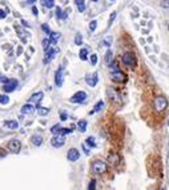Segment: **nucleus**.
<instances>
[{
	"label": "nucleus",
	"instance_id": "nucleus-38",
	"mask_svg": "<svg viewBox=\"0 0 169 190\" xmlns=\"http://www.w3.org/2000/svg\"><path fill=\"white\" fill-rule=\"evenodd\" d=\"M94 185H96V181H94V179H92V181H91V184L88 185V189H89V190H93V189H94Z\"/></svg>",
	"mask_w": 169,
	"mask_h": 190
},
{
	"label": "nucleus",
	"instance_id": "nucleus-8",
	"mask_svg": "<svg viewBox=\"0 0 169 190\" xmlns=\"http://www.w3.org/2000/svg\"><path fill=\"white\" fill-rule=\"evenodd\" d=\"M85 99H87V94L84 93V91H79V93H76L69 100L72 102V103H81V102H84Z\"/></svg>",
	"mask_w": 169,
	"mask_h": 190
},
{
	"label": "nucleus",
	"instance_id": "nucleus-4",
	"mask_svg": "<svg viewBox=\"0 0 169 190\" xmlns=\"http://www.w3.org/2000/svg\"><path fill=\"white\" fill-rule=\"evenodd\" d=\"M64 143H65V135L61 134H55V137L51 139V145L53 147H63Z\"/></svg>",
	"mask_w": 169,
	"mask_h": 190
},
{
	"label": "nucleus",
	"instance_id": "nucleus-14",
	"mask_svg": "<svg viewBox=\"0 0 169 190\" xmlns=\"http://www.w3.org/2000/svg\"><path fill=\"white\" fill-rule=\"evenodd\" d=\"M4 126L7 128H11V130H16L19 127V123L16 121H5L4 122Z\"/></svg>",
	"mask_w": 169,
	"mask_h": 190
},
{
	"label": "nucleus",
	"instance_id": "nucleus-11",
	"mask_svg": "<svg viewBox=\"0 0 169 190\" xmlns=\"http://www.w3.org/2000/svg\"><path fill=\"white\" fill-rule=\"evenodd\" d=\"M112 79L114 82H125L127 76L120 70H117V71H112Z\"/></svg>",
	"mask_w": 169,
	"mask_h": 190
},
{
	"label": "nucleus",
	"instance_id": "nucleus-13",
	"mask_svg": "<svg viewBox=\"0 0 169 190\" xmlns=\"http://www.w3.org/2000/svg\"><path fill=\"white\" fill-rule=\"evenodd\" d=\"M43 97H44V94L41 93V91H39V93H36V94H33L31 98H29V100L32 102V103H39L40 100L43 99Z\"/></svg>",
	"mask_w": 169,
	"mask_h": 190
},
{
	"label": "nucleus",
	"instance_id": "nucleus-3",
	"mask_svg": "<svg viewBox=\"0 0 169 190\" xmlns=\"http://www.w3.org/2000/svg\"><path fill=\"white\" fill-rule=\"evenodd\" d=\"M121 60H123V63L125 64L128 67H133L134 64H136V58L132 52H125L121 58Z\"/></svg>",
	"mask_w": 169,
	"mask_h": 190
},
{
	"label": "nucleus",
	"instance_id": "nucleus-35",
	"mask_svg": "<svg viewBox=\"0 0 169 190\" xmlns=\"http://www.w3.org/2000/svg\"><path fill=\"white\" fill-rule=\"evenodd\" d=\"M41 30H43V31L45 32V33H49V32H51V30H49L48 24H43V26H41Z\"/></svg>",
	"mask_w": 169,
	"mask_h": 190
},
{
	"label": "nucleus",
	"instance_id": "nucleus-31",
	"mask_svg": "<svg viewBox=\"0 0 169 190\" xmlns=\"http://www.w3.org/2000/svg\"><path fill=\"white\" fill-rule=\"evenodd\" d=\"M87 143L91 147H94V146H96V143H94V138H93V137H89V138H88V139H87Z\"/></svg>",
	"mask_w": 169,
	"mask_h": 190
},
{
	"label": "nucleus",
	"instance_id": "nucleus-5",
	"mask_svg": "<svg viewBox=\"0 0 169 190\" xmlns=\"http://www.w3.org/2000/svg\"><path fill=\"white\" fill-rule=\"evenodd\" d=\"M167 107V99L164 97H157L154 99V110L156 111H164Z\"/></svg>",
	"mask_w": 169,
	"mask_h": 190
},
{
	"label": "nucleus",
	"instance_id": "nucleus-2",
	"mask_svg": "<svg viewBox=\"0 0 169 190\" xmlns=\"http://www.w3.org/2000/svg\"><path fill=\"white\" fill-rule=\"evenodd\" d=\"M57 51H59V50L55 48V47H48V48H45V55H44L43 63H44V64H48L51 60H52L53 58L56 56Z\"/></svg>",
	"mask_w": 169,
	"mask_h": 190
},
{
	"label": "nucleus",
	"instance_id": "nucleus-6",
	"mask_svg": "<svg viewBox=\"0 0 169 190\" xmlns=\"http://www.w3.org/2000/svg\"><path fill=\"white\" fill-rule=\"evenodd\" d=\"M18 87V80L16 79H7L4 82V91L5 93H12V91H15V89Z\"/></svg>",
	"mask_w": 169,
	"mask_h": 190
},
{
	"label": "nucleus",
	"instance_id": "nucleus-34",
	"mask_svg": "<svg viewBox=\"0 0 169 190\" xmlns=\"http://www.w3.org/2000/svg\"><path fill=\"white\" fill-rule=\"evenodd\" d=\"M91 63H92L93 66L97 63V55H96V54H93V55L91 56Z\"/></svg>",
	"mask_w": 169,
	"mask_h": 190
},
{
	"label": "nucleus",
	"instance_id": "nucleus-42",
	"mask_svg": "<svg viewBox=\"0 0 169 190\" xmlns=\"http://www.w3.org/2000/svg\"><path fill=\"white\" fill-rule=\"evenodd\" d=\"M4 18H5V11L0 9V19H4Z\"/></svg>",
	"mask_w": 169,
	"mask_h": 190
},
{
	"label": "nucleus",
	"instance_id": "nucleus-30",
	"mask_svg": "<svg viewBox=\"0 0 169 190\" xmlns=\"http://www.w3.org/2000/svg\"><path fill=\"white\" fill-rule=\"evenodd\" d=\"M60 127H61L60 125H55V126L51 128V133H52V134H57V133H59V130H60Z\"/></svg>",
	"mask_w": 169,
	"mask_h": 190
},
{
	"label": "nucleus",
	"instance_id": "nucleus-32",
	"mask_svg": "<svg viewBox=\"0 0 169 190\" xmlns=\"http://www.w3.org/2000/svg\"><path fill=\"white\" fill-rule=\"evenodd\" d=\"M96 27H97V22H96V20H93V22L89 23V30H91V31H94V30H96Z\"/></svg>",
	"mask_w": 169,
	"mask_h": 190
},
{
	"label": "nucleus",
	"instance_id": "nucleus-37",
	"mask_svg": "<svg viewBox=\"0 0 169 190\" xmlns=\"http://www.w3.org/2000/svg\"><path fill=\"white\" fill-rule=\"evenodd\" d=\"M4 157H7V151L3 147H0V158H4Z\"/></svg>",
	"mask_w": 169,
	"mask_h": 190
},
{
	"label": "nucleus",
	"instance_id": "nucleus-22",
	"mask_svg": "<svg viewBox=\"0 0 169 190\" xmlns=\"http://www.w3.org/2000/svg\"><path fill=\"white\" fill-rule=\"evenodd\" d=\"M103 106H104V102L103 100H100V102H97L96 104H94V107H93V110L91 111L89 114H93V113H96V111H100L101 108H103Z\"/></svg>",
	"mask_w": 169,
	"mask_h": 190
},
{
	"label": "nucleus",
	"instance_id": "nucleus-1",
	"mask_svg": "<svg viewBox=\"0 0 169 190\" xmlns=\"http://www.w3.org/2000/svg\"><path fill=\"white\" fill-rule=\"evenodd\" d=\"M108 169V165L104 161H94L92 164V171L94 174H103Z\"/></svg>",
	"mask_w": 169,
	"mask_h": 190
},
{
	"label": "nucleus",
	"instance_id": "nucleus-15",
	"mask_svg": "<svg viewBox=\"0 0 169 190\" xmlns=\"http://www.w3.org/2000/svg\"><path fill=\"white\" fill-rule=\"evenodd\" d=\"M35 111V107L32 106V104H24V106L22 107V113L23 114H31Z\"/></svg>",
	"mask_w": 169,
	"mask_h": 190
},
{
	"label": "nucleus",
	"instance_id": "nucleus-40",
	"mask_svg": "<svg viewBox=\"0 0 169 190\" xmlns=\"http://www.w3.org/2000/svg\"><path fill=\"white\" fill-rule=\"evenodd\" d=\"M60 15H61V9L57 7V8H56V16H57V19H60Z\"/></svg>",
	"mask_w": 169,
	"mask_h": 190
},
{
	"label": "nucleus",
	"instance_id": "nucleus-33",
	"mask_svg": "<svg viewBox=\"0 0 169 190\" xmlns=\"http://www.w3.org/2000/svg\"><path fill=\"white\" fill-rule=\"evenodd\" d=\"M109 67L112 69V71H117V70H119V67H117V63H116V62L109 63Z\"/></svg>",
	"mask_w": 169,
	"mask_h": 190
},
{
	"label": "nucleus",
	"instance_id": "nucleus-28",
	"mask_svg": "<svg viewBox=\"0 0 169 190\" xmlns=\"http://www.w3.org/2000/svg\"><path fill=\"white\" fill-rule=\"evenodd\" d=\"M75 44H77V46L83 44V38H81V35H80V33H77V35H76V38H75Z\"/></svg>",
	"mask_w": 169,
	"mask_h": 190
},
{
	"label": "nucleus",
	"instance_id": "nucleus-45",
	"mask_svg": "<svg viewBox=\"0 0 169 190\" xmlns=\"http://www.w3.org/2000/svg\"><path fill=\"white\" fill-rule=\"evenodd\" d=\"M111 42H112V39H111V38H107V39H105V44H107V46H109Z\"/></svg>",
	"mask_w": 169,
	"mask_h": 190
},
{
	"label": "nucleus",
	"instance_id": "nucleus-43",
	"mask_svg": "<svg viewBox=\"0 0 169 190\" xmlns=\"http://www.w3.org/2000/svg\"><path fill=\"white\" fill-rule=\"evenodd\" d=\"M67 118H68V117H67V114H61V115H60V119H61V121H65L67 119Z\"/></svg>",
	"mask_w": 169,
	"mask_h": 190
},
{
	"label": "nucleus",
	"instance_id": "nucleus-20",
	"mask_svg": "<svg viewBox=\"0 0 169 190\" xmlns=\"http://www.w3.org/2000/svg\"><path fill=\"white\" fill-rule=\"evenodd\" d=\"M49 35H51V39H49L51 43H57V40L60 39V33L59 32H49Z\"/></svg>",
	"mask_w": 169,
	"mask_h": 190
},
{
	"label": "nucleus",
	"instance_id": "nucleus-21",
	"mask_svg": "<svg viewBox=\"0 0 169 190\" xmlns=\"http://www.w3.org/2000/svg\"><path fill=\"white\" fill-rule=\"evenodd\" d=\"M76 5H77L79 12H84V11H85V3H84V0H76Z\"/></svg>",
	"mask_w": 169,
	"mask_h": 190
},
{
	"label": "nucleus",
	"instance_id": "nucleus-48",
	"mask_svg": "<svg viewBox=\"0 0 169 190\" xmlns=\"http://www.w3.org/2000/svg\"><path fill=\"white\" fill-rule=\"evenodd\" d=\"M28 2H29V3H33V2H36V0H28Z\"/></svg>",
	"mask_w": 169,
	"mask_h": 190
},
{
	"label": "nucleus",
	"instance_id": "nucleus-9",
	"mask_svg": "<svg viewBox=\"0 0 169 190\" xmlns=\"http://www.w3.org/2000/svg\"><path fill=\"white\" fill-rule=\"evenodd\" d=\"M67 158H68V161H71V162H75L80 158V151L77 150V149H69L68 153H67Z\"/></svg>",
	"mask_w": 169,
	"mask_h": 190
},
{
	"label": "nucleus",
	"instance_id": "nucleus-25",
	"mask_svg": "<svg viewBox=\"0 0 169 190\" xmlns=\"http://www.w3.org/2000/svg\"><path fill=\"white\" fill-rule=\"evenodd\" d=\"M38 113H39V115L44 117V115H47L49 113V108H47V107H38Z\"/></svg>",
	"mask_w": 169,
	"mask_h": 190
},
{
	"label": "nucleus",
	"instance_id": "nucleus-36",
	"mask_svg": "<svg viewBox=\"0 0 169 190\" xmlns=\"http://www.w3.org/2000/svg\"><path fill=\"white\" fill-rule=\"evenodd\" d=\"M49 40L48 39H44L43 40V47H44V50H45V48H48V47H49Z\"/></svg>",
	"mask_w": 169,
	"mask_h": 190
},
{
	"label": "nucleus",
	"instance_id": "nucleus-49",
	"mask_svg": "<svg viewBox=\"0 0 169 190\" xmlns=\"http://www.w3.org/2000/svg\"><path fill=\"white\" fill-rule=\"evenodd\" d=\"M92 2H97V0H92Z\"/></svg>",
	"mask_w": 169,
	"mask_h": 190
},
{
	"label": "nucleus",
	"instance_id": "nucleus-17",
	"mask_svg": "<svg viewBox=\"0 0 169 190\" xmlns=\"http://www.w3.org/2000/svg\"><path fill=\"white\" fill-rule=\"evenodd\" d=\"M108 95H109V97H112L113 99H114V102H119L120 100L119 94L116 93V90H114V89H108Z\"/></svg>",
	"mask_w": 169,
	"mask_h": 190
},
{
	"label": "nucleus",
	"instance_id": "nucleus-44",
	"mask_svg": "<svg viewBox=\"0 0 169 190\" xmlns=\"http://www.w3.org/2000/svg\"><path fill=\"white\" fill-rule=\"evenodd\" d=\"M32 12L35 13V15H38V13H39V11H38V8H36V7H32Z\"/></svg>",
	"mask_w": 169,
	"mask_h": 190
},
{
	"label": "nucleus",
	"instance_id": "nucleus-16",
	"mask_svg": "<svg viewBox=\"0 0 169 190\" xmlns=\"http://www.w3.org/2000/svg\"><path fill=\"white\" fill-rule=\"evenodd\" d=\"M77 128H79L81 133H84V131L87 130V121L85 119H80L79 122H77Z\"/></svg>",
	"mask_w": 169,
	"mask_h": 190
},
{
	"label": "nucleus",
	"instance_id": "nucleus-24",
	"mask_svg": "<svg viewBox=\"0 0 169 190\" xmlns=\"http://www.w3.org/2000/svg\"><path fill=\"white\" fill-rule=\"evenodd\" d=\"M112 56H113L112 51H111V50H108V51H107V54H105V59H104V60H105V63H107V64H109L111 62H112Z\"/></svg>",
	"mask_w": 169,
	"mask_h": 190
},
{
	"label": "nucleus",
	"instance_id": "nucleus-10",
	"mask_svg": "<svg viewBox=\"0 0 169 190\" xmlns=\"http://www.w3.org/2000/svg\"><path fill=\"white\" fill-rule=\"evenodd\" d=\"M63 78H64V67H60L59 70L56 71V75H55V83L56 86H61L63 84Z\"/></svg>",
	"mask_w": 169,
	"mask_h": 190
},
{
	"label": "nucleus",
	"instance_id": "nucleus-29",
	"mask_svg": "<svg viewBox=\"0 0 169 190\" xmlns=\"http://www.w3.org/2000/svg\"><path fill=\"white\" fill-rule=\"evenodd\" d=\"M8 97L7 95H0V103H3V104H7L8 103Z\"/></svg>",
	"mask_w": 169,
	"mask_h": 190
},
{
	"label": "nucleus",
	"instance_id": "nucleus-46",
	"mask_svg": "<svg viewBox=\"0 0 169 190\" xmlns=\"http://www.w3.org/2000/svg\"><path fill=\"white\" fill-rule=\"evenodd\" d=\"M5 80H7V78H5V76H2V75H0V82H3V83H4Z\"/></svg>",
	"mask_w": 169,
	"mask_h": 190
},
{
	"label": "nucleus",
	"instance_id": "nucleus-18",
	"mask_svg": "<svg viewBox=\"0 0 169 190\" xmlns=\"http://www.w3.org/2000/svg\"><path fill=\"white\" fill-rule=\"evenodd\" d=\"M31 142L35 146H40V145L43 143V138L40 137V135H33V137L31 138Z\"/></svg>",
	"mask_w": 169,
	"mask_h": 190
},
{
	"label": "nucleus",
	"instance_id": "nucleus-47",
	"mask_svg": "<svg viewBox=\"0 0 169 190\" xmlns=\"http://www.w3.org/2000/svg\"><path fill=\"white\" fill-rule=\"evenodd\" d=\"M22 24L27 27V26H28V23H27V22H25V20H22Z\"/></svg>",
	"mask_w": 169,
	"mask_h": 190
},
{
	"label": "nucleus",
	"instance_id": "nucleus-39",
	"mask_svg": "<svg viewBox=\"0 0 169 190\" xmlns=\"http://www.w3.org/2000/svg\"><path fill=\"white\" fill-rule=\"evenodd\" d=\"M114 18H116V12H112L111 13V18H109V26L113 23V20H114Z\"/></svg>",
	"mask_w": 169,
	"mask_h": 190
},
{
	"label": "nucleus",
	"instance_id": "nucleus-27",
	"mask_svg": "<svg viewBox=\"0 0 169 190\" xmlns=\"http://www.w3.org/2000/svg\"><path fill=\"white\" fill-rule=\"evenodd\" d=\"M87 55H88L87 48H81V50H80V59H81V60H87Z\"/></svg>",
	"mask_w": 169,
	"mask_h": 190
},
{
	"label": "nucleus",
	"instance_id": "nucleus-41",
	"mask_svg": "<svg viewBox=\"0 0 169 190\" xmlns=\"http://www.w3.org/2000/svg\"><path fill=\"white\" fill-rule=\"evenodd\" d=\"M83 147H84V151H85V153H87V154H89V150H91V149H88V146H87V143H84V145H83Z\"/></svg>",
	"mask_w": 169,
	"mask_h": 190
},
{
	"label": "nucleus",
	"instance_id": "nucleus-7",
	"mask_svg": "<svg viewBox=\"0 0 169 190\" xmlns=\"http://www.w3.org/2000/svg\"><path fill=\"white\" fill-rule=\"evenodd\" d=\"M8 149L11 153H13V154H19L20 149H22V143H20V141H18V139H12L8 143Z\"/></svg>",
	"mask_w": 169,
	"mask_h": 190
},
{
	"label": "nucleus",
	"instance_id": "nucleus-19",
	"mask_svg": "<svg viewBox=\"0 0 169 190\" xmlns=\"http://www.w3.org/2000/svg\"><path fill=\"white\" fill-rule=\"evenodd\" d=\"M119 155L117 154H111L109 157H108V161L111 162V164H113V165H119Z\"/></svg>",
	"mask_w": 169,
	"mask_h": 190
},
{
	"label": "nucleus",
	"instance_id": "nucleus-23",
	"mask_svg": "<svg viewBox=\"0 0 169 190\" xmlns=\"http://www.w3.org/2000/svg\"><path fill=\"white\" fill-rule=\"evenodd\" d=\"M41 2V4L44 7H47V8H52L53 5H55V2L53 0H40Z\"/></svg>",
	"mask_w": 169,
	"mask_h": 190
},
{
	"label": "nucleus",
	"instance_id": "nucleus-50",
	"mask_svg": "<svg viewBox=\"0 0 169 190\" xmlns=\"http://www.w3.org/2000/svg\"><path fill=\"white\" fill-rule=\"evenodd\" d=\"M112 2H113V0H112Z\"/></svg>",
	"mask_w": 169,
	"mask_h": 190
},
{
	"label": "nucleus",
	"instance_id": "nucleus-26",
	"mask_svg": "<svg viewBox=\"0 0 169 190\" xmlns=\"http://www.w3.org/2000/svg\"><path fill=\"white\" fill-rule=\"evenodd\" d=\"M72 130H73L72 127H71V128H61V127H60V130H59V133H57V134L67 135V134H71V133H72Z\"/></svg>",
	"mask_w": 169,
	"mask_h": 190
},
{
	"label": "nucleus",
	"instance_id": "nucleus-12",
	"mask_svg": "<svg viewBox=\"0 0 169 190\" xmlns=\"http://www.w3.org/2000/svg\"><path fill=\"white\" fill-rule=\"evenodd\" d=\"M87 83L89 84L91 87H94L97 84V82H99V75H97V72H93L92 75H89V76H87Z\"/></svg>",
	"mask_w": 169,
	"mask_h": 190
}]
</instances>
